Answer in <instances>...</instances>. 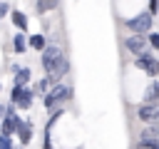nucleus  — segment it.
Instances as JSON below:
<instances>
[{
	"label": "nucleus",
	"instance_id": "nucleus-1",
	"mask_svg": "<svg viewBox=\"0 0 159 149\" xmlns=\"http://www.w3.org/2000/svg\"><path fill=\"white\" fill-rule=\"evenodd\" d=\"M70 97H72V87H67V84H57V87H52V89L45 94L42 104H45L47 109H60V104L67 102Z\"/></svg>",
	"mask_w": 159,
	"mask_h": 149
},
{
	"label": "nucleus",
	"instance_id": "nucleus-2",
	"mask_svg": "<svg viewBox=\"0 0 159 149\" xmlns=\"http://www.w3.org/2000/svg\"><path fill=\"white\" fill-rule=\"evenodd\" d=\"M62 57H65V52H62L57 45H47L45 52H42V67H45V72H47V74H55V70H57V65L62 62Z\"/></svg>",
	"mask_w": 159,
	"mask_h": 149
},
{
	"label": "nucleus",
	"instance_id": "nucleus-3",
	"mask_svg": "<svg viewBox=\"0 0 159 149\" xmlns=\"http://www.w3.org/2000/svg\"><path fill=\"white\" fill-rule=\"evenodd\" d=\"M152 20H154V17H152V12L147 10V12H139L137 17H129L124 25H127L134 35H144V32H149V30H152Z\"/></svg>",
	"mask_w": 159,
	"mask_h": 149
},
{
	"label": "nucleus",
	"instance_id": "nucleus-4",
	"mask_svg": "<svg viewBox=\"0 0 159 149\" xmlns=\"http://www.w3.org/2000/svg\"><path fill=\"white\" fill-rule=\"evenodd\" d=\"M137 117L144 124H159V102H142L137 109Z\"/></svg>",
	"mask_w": 159,
	"mask_h": 149
},
{
	"label": "nucleus",
	"instance_id": "nucleus-5",
	"mask_svg": "<svg viewBox=\"0 0 159 149\" xmlns=\"http://www.w3.org/2000/svg\"><path fill=\"white\" fill-rule=\"evenodd\" d=\"M124 47H127L132 55L142 57V55H147V47H149V37H144V35H132V37H127V40H124Z\"/></svg>",
	"mask_w": 159,
	"mask_h": 149
},
{
	"label": "nucleus",
	"instance_id": "nucleus-6",
	"mask_svg": "<svg viewBox=\"0 0 159 149\" xmlns=\"http://www.w3.org/2000/svg\"><path fill=\"white\" fill-rule=\"evenodd\" d=\"M134 65H137L139 70H144L147 74H152V77H157V74H159V60H157V57H152L149 52H147V55H142V57H137V60H134Z\"/></svg>",
	"mask_w": 159,
	"mask_h": 149
},
{
	"label": "nucleus",
	"instance_id": "nucleus-7",
	"mask_svg": "<svg viewBox=\"0 0 159 149\" xmlns=\"http://www.w3.org/2000/svg\"><path fill=\"white\" fill-rule=\"evenodd\" d=\"M17 137H20V144H22V147H27V144H30V139H32V124H30V122H22V124H20V129H17Z\"/></svg>",
	"mask_w": 159,
	"mask_h": 149
},
{
	"label": "nucleus",
	"instance_id": "nucleus-8",
	"mask_svg": "<svg viewBox=\"0 0 159 149\" xmlns=\"http://www.w3.org/2000/svg\"><path fill=\"white\" fill-rule=\"evenodd\" d=\"M144 102H159V82H149V87L144 89Z\"/></svg>",
	"mask_w": 159,
	"mask_h": 149
},
{
	"label": "nucleus",
	"instance_id": "nucleus-9",
	"mask_svg": "<svg viewBox=\"0 0 159 149\" xmlns=\"http://www.w3.org/2000/svg\"><path fill=\"white\" fill-rule=\"evenodd\" d=\"M27 45L35 47V50H40V52H45V47H47V37H45V35H30Z\"/></svg>",
	"mask_w": 159,
	"mask_h": 149
},
{
	"label": "nucleus",
	"instance_id": "nucleus-10",
	"mask_svg": "<svg viewBox=\"0 0 159 149\" xmlns=\"http://www.w3.org/2000/svg\"><path fill=\"white\" fill-rule=\"evenodd\" d=\"M30 77H32V72H30L27 67H20V70L15 72V84H17V87H25V84L30 82Z\"/></svg>",
	"mask_w": 159,
	"mask_h": 149
},
{
	"label": "nucleus",
	"instance_id": "nucleus-11",
	"mask_svg": "<svg viewBox=\"0 0 159 149\" xmlns=\"http://www.w3.org/2000/svg\"><path fill=\"white\" fill-rule=\"evenodd\" d=\"M12 25L22 32V30H27V17H25V12H20V10H15L12 12Z\"/></svg>",
	"mask_w": 159,
	"mask_h": 149
},
{
	"label": "nucleus",
	"instance_id": "nucleus-12",
	"mask_svg": "<svg viewBox=\"0 0 159 149\" xmlns=\"http://www.w3.org/2000/svg\"><path fill=\"white\" fill-rule=\"evenodd\" d=\"M12 47H15V52H25V47H27V37H25L22 32H17V35L12 37Z\"/></svg>",
	"mask_w": 159,
	"mask_h": 149
},
{
	"label": "nucleus",
	"instance_id": "nucleus-13",
	"mask_svg": "<svg viewBox=\"0 0 159 149\" xmlns=\"http://www.w3.org/2000/svg\"><path fill=\"white\" fill-rule=\"evenodd\" d=\"M142 139H159V124H147L142 132Z\"/></svg>",
	"mask_w": 159,
	"mask_h": 149
},
{
	"label": "nucleus",
	"instance_id": "nucleus-14",
	"mask_svg": "<svg viewBox=\"0 0 159 149\" xmlns=\"http://www.w3.org/2000/svg\"><path fill=\"white\" fill-rule=\"evenodd\" d=\"M60 5V0H37V12H50Z\"/></svg>",
	"mask_w": 159,
	"mask_h": 149
},
{
	"label": "nucleus",
	"instance_id": "nucleus-15",
	"mask_svg": "<svg viewBox=\"0 0 159 149\" xmlns=\"http://www.w3.org/2000/svg\"><path fill=\"white\" fill-rule=\"evenodd\" d=\"M32 97H35V89H27V94H25L15 107H17V109H30V107H32Z\"/></svg>",
	"mask_w": 159,
	"mask_h": 149
},
{
	"label": "nucleus",
	"instance_id": "nucleus-16",
	"mask_svg": "<svg viewBox=\"0 0 159 149\" xmlns=\"http://www.w3.org/2000/svg\"><path fill=\"white\" fill-rule=\"evenodd\" d=\"M25 94H27V89H25V87H17V84H15V87H12V94H10V102H12V104H17V102H20V99H22Z\"/></svg>",
	"mask_w": 159,
	"mask_h": 149
},
{
	"label": "nucleus",
	"instance_id": "nucleus-17",
	"mask_svg": "<svg viewBox=\"0 0 159 149\" xmlns=\"http://www.w3.org/2000/svg\"><path fill=\"white\" fill-rule=\"evenodd\" d=\"M139 149H159V139H142Z\"/></svg>",
	"mask_w": 159,
	"mask_h": 149
},
{
	"label": "nucleus",
	"instance_id": "nucleus-18",
	"mask_svg": "<svg viewBox=\"0 0 159 149\" xmlns=\"http://www.w3.org/2000/svg\"><path fill=\"white\" fill-rule=\"evenodd\" d=\"M0 149H15V144H12V137H7V134H0Z\"/></svg>",
	"mask_w": 159,
	"mask_h": 149
},
{
	"label": "nucleus",
	"instance_id": "nucleus-19",
	"mask_svg": "<svg viewBox=\"0 0 159 149\" xmlns=\"http://www.w3.org/2000/svg\"><path fill=\"white\" fill-rule=\"evenodd\" d=\"M149 45L154 50H159V32H149Z\"/></svg>",
	"mask_w": 159,
	"mask_h": 149
},
{
	"label": "nucleus",
	"instance_id": "nucleus-20",
	"mask_svg": "<svg viewBox=\"0 0 159 149\" xmlns=\"http://www.w3.org/2000/svg\"><path fill=\"white\" fill-rule=\"evenodd\" d=\"M10 12V7H7V2H0V17H5Z\"/></svg>",
	"mask_w": 159,
	"mask_h": 149
},
{
	"label": "nucleus",
	"instance_id": "nucleus-21",
	"mask_svg": "<svg viewBox=\"0 0 159 149\" xmlns=\"http://www.w3.org/2000/svg\"><path fill=\"white\" fill-rule=\"evenodd\" d=\"M157 10V0H149V12H154Z\"/></svg>",
	"mask_w": 159,
	"mask_h": 149
},
{
	"label": "nucleus",
	"instance_id": "nucleus-22",
	"mask_svg": "<svg viewBox=\"0 0 159 149\" xmlns=\"http://www.w3.org/2000/svg\"><path fill=\"white\" fill-rule=\"evenodd\" d=\"M0 89H2V84H0Z\"/></svg>",
	"mask_w": 159,
	"mask_h": 149
},
{
	"label": "nucleus",
	"instance_id": "nucleus-23",
	"mask_svg": "<svg viewBox=\"0 0 159 149\" xmlns=\"http://www.w3.org/2000/svg\"><path fill=\"white\" fill-rule=\"evenodd\" d=\"M0 122H2V119H0Z\"/></svg>",
	"mask_w": 159,
	"mask_h": 149
}]
</instances>
